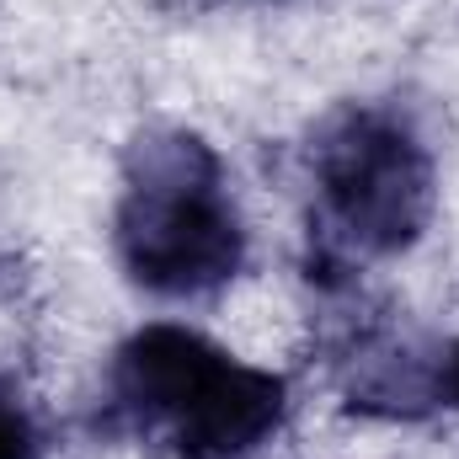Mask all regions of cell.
Here are the masks:
<instances>
[{"instance_id":"obj_5","label":"cell","mask_w":459,"mask_h":459,"mask_svg":"<svg viewBox=\"0 0 459 459\" xmlns=\"http://www.w3.org/2000/svg\"><path fill=\"white\" fill-rule=\"evenodd\" d=\"M444 390H449V401L459 406V352H455V363H449V374H444Z\"/></svg>"},{"instance_id":"obj_2","label":"cell","mask_w":459,"mask_h":459,"mask_svg":"<svg viewBox=\"0 0 459 459\" xmlns=\"http://www.w3.org/2000/svg\"><path fill=\"white\" fill-rule=\"evenodd\" d=\"M117 246L128 273L155 294H204L240 267V225L220 193V160L187 134L134 150Z\"/></svg>"},{"instance_id":"obj_4","label":"cell","mask_w":459,"mask_h":459,"mask_svg":"<svg viewBox=\"0 0 459 459\" xmlns=\"http://www.w3.org/2000/svg\"><path fill=\"white\" fill-rule=\"evenodd\" d=\"M0 459H38V433L32 422L0 401Z\"/></svg>"},{"instance_id":"obj_3","label":"cell","mask_w":459,"mask_h":459,"mask_svg":"<svg viewBox=\"0 0 459 459\" xmlns=\"http://www.w3.org/2000/svg\"><path fill=\"white\" fill-rule=\"evenodd\" d=\"M326 214L363 251H401L433 209V166L422 144L379 113L342 117L316 155Z\"/></svg>"},{"instance_id":"obj_1","label":"cell","mask_w":459,"mask_h":459,"mask_svg":"<svg viewBox=\"0 0 459 459\" xmlns=\"http://www.w3.org/2000/svg\"><path fill=\"white\" fill-rule=\"evenodd\" d=\"M117 406L182 459H240L283 417V385L182 326H150L117 352Z\"/></svg>"}]
</instances>
